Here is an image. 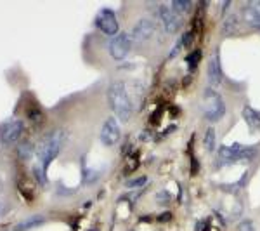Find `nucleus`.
<instances>
[{"label": "nucleus", "instance_id": "obj_1", "mask_svg": "<svg viewBox=\"0 0 260 231\" xmlns=\"http://www.w3.org/2000/svg\"><path fill=\"white\" fill-rule=\"evenodd\" d=\"M66 141V131L61 127H56L52 131H49L47 134L42 136V139L39 141L37 146V157H39L40 165L47 170V167L57 158V155L61 153L62 146Z\"/></svg>", "mask_w": 260, "mask_h": 231}, {"label": "nucleus", "instance_id": "obj_2", "mask_svg": "<svg viewBox=\"0 0 260 231\" xmlns=\"http://www.w3.org/2000/svg\"><path fill=\"white\" fill-rule=\"evenodd\" d=\"M108 103H110L111 110L115 111V119L120 122L130 120L134 113L132 101H130L128 91L123 82L115 80L108 87Z\"/></svg>", "mask_w": 260, "mask_h": 231}, {"label": "nucleus", "instance_id": "obj_3", "mask_svg": "<svg viewBox=\"0 0 260 231\" xmlns=\"http://www.w3.org/2000/svg\"><path fill=\"white\" fill-rule=\"evenodd\" d=\"M225 115V103L219 92L208 87L203 92V117L208 122H220Z\"/></svg>", "mask_w": 260, "mask_h": 231}, {"label": "nucleus", "instance_id": "obj_4", "mask_svg": "<svg viewBox=\"0 0 260 231\" xmlns=\"http://www.w3.org/2000/svg\"><path fill=\"white\" fill-rule=\"evenodd\" d=\"M257 155V150L253 146H243V145H224L219 150V160L220 163H236V162H250Z\"/></svg>", "mask_w": 260, "mask_h": 231}, {"label": "nucleus", "instance_id": "obj_5", "mask_svg": "<svg viewBox=\"0 0 260 231\" xmlns=\"http://www.w3.org/2000/svg\"><path fill=\"white\" fill-rule=\"evenodd\" d=\"M95 26L99 28V32H103L104 35H110V37H116L118 35L120 30V24L118 19H116L115 12L111 9H101L95 16Z\"/></svg>", "mask_w": 260, "mask_h": 231}, {"label": "nucleus", "instance_id": "obj_6", "mask_svg": "<svg viewBox=\"0 0 260 231\" xmlns=\"http://www.w3.org/2000/svg\"><path fill=\"white\" fill-rule=\"evenodd\" d=\"M130 49H132V39H130V33L121 32L116 37H113L110 42V54L113 60L121 61L128 56Z\"/></svg>", "mask_w": 260, "mask_h": 231}, {"label": "nucleus", "instance_id": "obj_7", "mask_svg": "<svg viewBox=\"0 0 260 231\" xmlns=\"http://www.w3.org/2000/svg\"><path fill=\"white\" fill-rule=\"evenodd\" d=\"M120 141V125L115 117H108L101 127V142L108 148L118 145Z\"/></svg>", "mask_w": 260, "mask_h": 231}, {"label": "nucleus", "instance_id": "obj_8", "mask_svg": "<svg viewBox=\"0 0 260 231\" xmlns=\"http://www.w3.org/2000/svg\"><path fill=\"white\" fill-rule=\"evenodd\" d=\"M154 30H156V26H154L153 21L149 18H142L132 26L130 39H132V42H137V44H144L154 35Z\"/></svg>", "mask_w": 260, "mask_h": 231}, {"label": "nucleus", "instance_id": "obj_9", "mask_svg": "<svg viewBox=\"0 0 260 231\" xmlns=\"http://www.w3.org/2000/svg\"><path fill=\"white\" fill-rule=\"evenodd\" d=\"M156 14H158V18L161 19L163 28H165L167 33H177V30L180 28V24H182V21H180L179 16L175 14V12L172 11L169 6H165V4H160V6L156 7Z\"/></svg>", "mask_w": 260, "mask_h": 231}, {"label": "nucleus", "instance_id": "obj_10", "mask_svg": "<svg viewBox=\"0 0 260 231\" xmlns=\"http://www.w3.org/2000/svg\"><path fill=\"white\" fill-rule=\"evenodd\" d=\"M23 129H24V122L19 119L4 125V127L0 129V141H2V145H6V146L14 145L21 137V134H23Z\"/></svg>", "mask_w": 260, "mask_h": 231}, {"label": "nucleus", "instance_id": "obj_11", "mask_svg": "<svg viewBox=\"0 0 260 231\" xmlns=\"http://www.w3.org/2000/svg\"><path fill=\"white\" fill-rule=\"evenodd\" d=\"M207 78H208V83H210L212 89L220 87L222 82H224V73H222V65H220L219 50H217V49H215V52L212 54L210 61H208Z\"/></svg>", "mask_w": 260, "mask_h": 231}, {"label": "nucleus", "instance_id": "obj_12", "mask_svg": "<svg viewBox=\"0 0 260 231\" xmlns=\"http://www.w3.org/2000/svg\"><path fill=\"white\" fill-rule=\"evenodd\" d=\"M241 115H243V120H245L246 125H248L250 132L260 131V111H257L255 108H251L250 104H245Z\"/></svg>", "mask_w": 260, "mask_h": 231}, {"label": "nucleus", "instance_id": "obj_13", "mask_svg": "<svg viewBox=\"0 0 260 231\" xmlns=\"http://www.w3.org/2000/svg\"><path fill=\"white\" fill-rule=\"evenodd\" d=\"M243 18H245V21L248 24L260 30V12L257 9H253L250 4H246V6L243 7Z\"/></svg>", "mask_w": 260, "mask_h": 231}, {"label": "nucleus", "instance_id": "obj_14", "mask_svg": "<svg viewBox=\"0 0 260 231\" xmlns=\"http://www.w3.org/2000/svg\"><path fill=\"white\" fill-rule=\"evenodd\" d=\"M33 155H37V150L33 148L31 141H28V139L21 141L19 145H18V157H19V160L28 162V160H31V158H33Z\"/></svg>", "mask_w": 260, "mask_h": 231}, {"label": "nucleus", "instance_id": "obj_15", "mask_svg": "<svg viewBox=\"0 0 260 231\" xmlns=\"http://www.w3.org/2000/svg\"><path fill=\"white\" fill-rule=\"evenodd\" d=\"M238 28H240V23H238V16L231 12L228 18L224 19V23H222V35H224V37L233 35V33L238 32Z\"/></svg>", "mask_w": 260, "mask_h": 231}, {"label": "nucleus", "instance_id": "obj_16", "mask_svg": "<svg viewBox=\"0 0 260 231\" xmlns=\"http://www.w3.org/2000/svg\"><path fill=\"white\" fill-rule=\"evenodd\" d=\"M42 222H44V217H42V216H31V217H28V219L19 221L18 224L14 226V231H28L31 228L40 226Z\"/></svg>", "mask_w": 260, "mask_h": 231}, {"label": "nucleus", "instance_id": "obj_17", "mask_svg": "<svg viewBox=\"0 0 260 231\" xmlns=\"http://www.w3.org/2000/svg\"><path fill=\"white\" fill-rule=\"evenodd\" d=\"M203 146L208 153H213L217 148V134H215V129L213 127H208L207 132H205V137H203Z\"/></svg>", "mask_w": 260, "mask_h": 231}, {"label": "nucleus", "instance_id": "obj_18", "mask_svg": "<svg viewBox=\"0 0 260 231\" xmlns=\"http://www.w3.org/2000/svg\"><path fill=\"white\" fill-rule=\"evenodd\" d=\"M31 172H33V178L37 179V183L40 184V186H45L47 184V176H45V169L42 165H33V169H31Z\"/></svg>", "mask_w": 260, "mask_h": 231}, {"label": "nucleus", "instance_id": "obj_19", "mask_svg": "<svg viewBox=\"0 0 260 231\" xmlns=\"http://www.w3.org/2000/svg\"><path fill=\"white\" fill-rule=\"evenodd\" d=\"M189 7H191V2H184V0H174V2H172L170 9L179 16V14H184V12L189 9Z\"/></svg>", "mask_w": 260, "mask_h": 231}, {"label": "nucleus", "instance_id": "obj_20", "mask_svg": "<svg viewBox=\"0 0 260 231\" xmlns=\"http://www.w3.org/2000/svg\"><path fill=\"white\" fill-rule=\"evenodd\" d=\"M200 60H201V50H194L192 54H189V57H187V65H189L191 71L196 70V66H198Z\"/></svg>", "mask_w": 260, "mask_h": 231}, {"label": "nucleus", "instance_id": "obj_21", "mask_svg": "<svg viewBox=\"0 0 260 231\" xmlns=\"http://www.w3.org/2000/svg\"><path fill=\"white\" fill-rule=\"evenodd\" d=\"M238 231H257L253 226V222L250 219H243L240 224H238Z\"/></svg>", "mask_w": 260, "mask_h": 231}, {"label": "nucleus", "instance_id": "obj_22", "mask_svg": "<svg viewBox=\"0 0 260 231\" xmlns=\"http://www.w3.org/2000/svg\"><path fill=\"white\" fill-rule=\"evenodd\" d=\"M146 183H148V178H144V176H142V178H137V179H132V181H128L127 186L128 188H139V186H144Z\"/></svg>", "mask_w": 260, "mask_h": 231}, {"label": "nucleus", "instance_id": "obj_23", "mask_svg": "<svg viewBox=\"0 0 260 231\" xmlns=\"http://www.w3.org/2000/svg\"><path fill=\"white\" fill-rule=\"evenodd\" d=\"M170 193L169 191H160V193H158V195H156V200H158V204H169V201H170Z\"/></svg>", "mask_w": 260, "mask_h": 231}, {"label": "nucleus", "instance_id": "obj_24", "mask_svg": "<svg viewBox=\"0 0 260 231\" xmlns=\"http://www.w3.org/2000/svg\"><path fill=\"white\" fill-rule=\"evenodd\" d=\"M180 42H182V47H189L191 42H192V33L191 32H186L182 35V40H180Z\"/></svg>", "mask_w": 260, "mask_h": 231}, {"label": "nucleus", "instance_id": "obj_25", "mask_svg": "<svg viewBox=\"0 0 260 231\" xmlns=\"http://www.w3.org/2000/svg\"><path fill=\"white\" fill-rule=\"evenodd\" d=\"M250 6H251V7H253V9H257V11L260 12V2H251V4H250Z\"/></svg>", "mask_w": 260, "mask_h": 231}]
</instances>
